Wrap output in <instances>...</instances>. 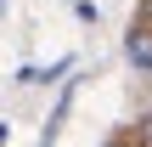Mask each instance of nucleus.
I'll list each match as a JSON object with an SVG mask.
<instances>
[{"label":"nucleus","mask_w":152,"mask_h":147,"mask_svg":"<svg viewBox=\"0 0 152 147\" xmlns=\"http://www.w3.org/2000/svg\"><path fill=\"white\" fill-rule=\"evenodd\" d=\"M124 62L135 74H152V23H130L124 34Z\"/></svg>","instance_id":"obj_1"},{"label":"nucleus","mask_w":152,"mask_h":147,"mask_svg":"<svg viewBox=\"0 0 152 147\" xmlns=\"http://www.w3.org/2000/svg\"><path fill=\"white\" fill-rule=\"evenodd\" d=\"M135 23H152V0H141V6H135Z\"/></svg>","instance_id":"obj_2"},{"label":"nucleus","mask_w":152,"mask_h":147,"mask_svg":"<svg viewBox=\"0 0 152 147\" xmlns=\"http://www.w3.org/2000/svg\"><path fill=\"white\" fill-rule=\"evenodd\" d=\"M102 147H141L135 136H113V142H102Z\"/></svg>","instance_id":"obj_3"},{"label":"nucleus","mask_w":152,"mask_h":147,"mask_svg":"<svg viewBox=\"0 0 152 147\" xmlns=\"http://www.w3.org/2000/svg\"><path fill=\"white\" fill-rule=\"evenodd\" d=\"M141 147H152V119H141Z\"/></svg>","instance_id":"obj_4"},{"label":"nucleus","mask_w":152,"mask_h":147,"mask_svg":"<svg viewBox=\"0 0 152 147\" xmlns=\"http://www.w3.org/2000/svg\"><path fill=\"white\" fill-rule=\"evenodd\" d=\"M0 11H6V0H0Z\"/></svg>","instance_id":"obj_5"}]
</instances>
